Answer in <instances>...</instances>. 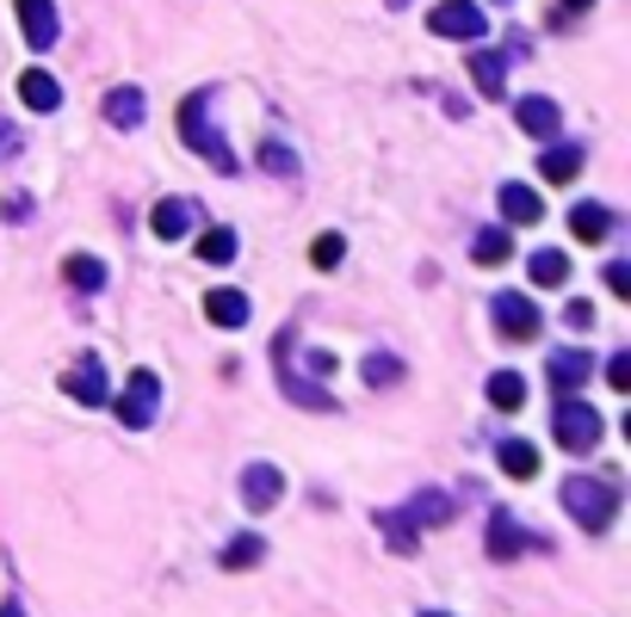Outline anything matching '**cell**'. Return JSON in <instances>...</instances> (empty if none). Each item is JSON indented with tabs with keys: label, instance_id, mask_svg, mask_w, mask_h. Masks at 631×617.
Segmentation results:
<instances>
[{
	"label": "cell",
	"instance_id": "12",
	"mask_svg": "<svg viewBox=\"0 0 631 617\" xmlns=\"http://www.w3.org/2000/svg\"><path fill=\"white\" fill-rule=\"evenodd\" d=\"M63 396L81 401V408H99V401H106V365H99V358H87V365L63 370Z\"/></svg>",
	"mask_w": 631,
	"mask_h": 617
},
{
	"label": "cell",
	"instance_id": "35",
	"mask_svg": "<svg viewBox=\"0 0 631 617\" xmlns=\"http://www.w3.org/2000/svg\"><path fill=\"white\" fill-rule=\"evenodd\" d=\"M607 291H613V296H631V266H625V260L607 266Z\"/></svg>",
	"mask_w": 631,
	"mask_h": 617
},
{
	"label": "cell",
	"instance_id": "31",
	"mask_svg": "<svg viewBox=\"0 0 631 617\" xmlns=\"http://www.w3.org/2000/svg\"><path fill=\"white\" fill-rule=\"evenodd\" d=\"M341 253H347V241H341V235H316L310 266H316V272H334V266H341Z\"/></svg>",
	"mask_w": 631,
	"mask_h": 617
},
{
	"label": "cell",
	"instance_id": "14",
	"mask_svg": "<svg viewBox=\"0 0 631 617\" xmlns=\"http://www.w3.org/2000/svg\"><path fill=\"white\" fill-rule=\"evenodd\" d=\"M471 80L483 87V99H502L507 93V56L502 50H471Z\"/></svg>",
	"mask_w": 631,
	"mask_h": 617
},
{
	"label": "cell",
	"instance_id": "23",
	"mask_svg": "<svg viewBox=\"0 0 631 617\" xmlns=\"http://www.w3.org/2000/svg\"><path fill=\"white\" fill-rule=\"evenodd\" d=\"M538 173H545L552 185L576 180V173H582V149H569V142H552V149H545V161H538Z\"/></svg>",
	"mask_w": 631,
	"mask_h": 617
},
{
	"label": "cell",
	"instance_id": "18",
	"mask_svg": "<svg viewBox=\"0 0 631 617\" xmlns=\"http://www.w3.org/2000/svg\"><path fill=\"white\" fill-rule=\"evenodd\" d=\"M99 111H106L111 130H137V123H142V93L137 87H111Z\"/></svg>",
	"mask_w": 631,
	"mask_h": 617
},
{
	"label": "cell",
	"instance_id": "30",
	"mask_svg": "<svg viewBox=\"0 0 631 617\" xmlns=\"http://www.w3.org/2000/svg\"><path fill=\"white\" fill-rule=\"evenodd\" d=\"M396 377H403V358H396V353H372V358H365V383H372V389L396 383Z\"/></svg>",
	"mask_w": 631,
	"mask_h": 617
},
{
	"label": "cell",
	"instance_id": "25",
	"mask_svg": "<svg viewBox=\"0 0 631 617\" xmlns=\"http://www.w3.org/2000/svg\"><path fill=\"white\" fill-rule=\"evenodd\" d=\"M236 253H242L236 229H205V235H199V260H205V266H229Z\"/></svg>",
	"mask_w": 631,
	"mask_h": 617
},
{
	"label": "cell",
	"instance_id": "15",
	"mask_svg": "<svg viewBox=\"0 0 631 617\" xmlns=\"http://www.w3.org/2000/svg\"><path fill=\"white\" fill-rule=\"evenodd\" d=\"M403 519H409L415 531H427V524H452V500H446L440 488H421L409 507H403Z\"/></svg>",
	"mask_w": 631,
	"mask_h": 617
},
{
	"label": "cell",
	"instance_id": "6",
	"mask_svg": "<svg viewBox=\"0 0 631 617\" xmlns=\"http://www.w3.org/2000/svg\"><path fill=\"white\" fill-rule=\"evenodd\" d=\"M533 550H545V538L521 531L507 507H490V555L495 562H521V555H533Z\"/></svg>",
	"mask_w": 631,
	"mask_h": 617
},
{
	"label": "cell",
	"instance_id": "41",
	"mask_svg": "<svg viewBox=\"0 0 631 617\" xmlns=\"http://www.w3.org/2000/svg\"><path fill=\"white\" fill-rule=\"evenodd\" d=\"M421 617H446V611H421Z\"/></svg>",
	"mask_w": 631,
	"mask_h": 617
},
{
	"label": "cell",
	"instance_id": "28",
	"mask_svg": "<svg viewBox=\"0 0 631 617\" xmlns=\"http://www.w3.org/2000/svg\"><path fill=\"white\" fill-rule=\"evenodd\" d=\"M471 253H477V266H507L514 241H507V229H483V235L471 241Z\"/></svg>",
	"mask_w": 631,
	"mask_h": 617
},
{
	"label": "cell",
	"instance_id": "32",
	"mask_svg": "<svg viewBox=\"0 0 631 617\" xmlns=\"http://www.w3.org/2000/svg\"><path fill=\"white\" fill-rule=\"evenodd\" d=\"M260 167L279 173V180H291V173H298V154L285 149V142H267V149H260Z\"/></svg>",
	"mask_w": 631,
	"mask_h": 617
},
{
	"label": "cell",
	"instance_id": "19",
	"mask_svg": "<svg viewBox=\"0 0 631 617\" xmlns=\"http://www.w3.org/2000/svg\"><path fill=\"white\" fill-rule=\"evenodd\" d=\"M205 315H211V327H248V296L242 291H211L205 296Z\"/></svg>",
	"mask_w": 631,
	"mask_h": 617
},
{
	"label": "cell",
	"instance_id": "22",
	"mask_svg": "<svg viewBox=\"0 0 631 617\" xmlns=\"http://www.w3.org/2000/svg\"><path fill=\"white\" fill-rule=\"evenodd\" d=\"M495 457H502V476H514V481H533L538 476V451L526 445V439H502V451H495Z\"/></svg>",
	"mask_w": 631,
	"mask_h": 617
},
{
	"label": "cell",
	"instance_id": "36",
	"mask_svg": "<svg viewBox=\"0 0 631 617\" xmlns=\"http://www.w3.org/2000/svg\"><path fill=\"white\" fill-rule=\"evenodd\" d=\"M0 216H7V223H25V216H32V198H25V192H13V198L0 204Z\"/></svg>",
	"mask_w": 631,
	"mask_h": 617
},
{
	"label": "cell",
	"instance_id": "29",
	"mask_svg": "<svg viewBox=\"0 0 631 617\" xmlns=\"http://www.w3.org/2000/svg\"><path fill=\"white\" fill-rule=\"evenodd\" d=\"M260 555H267V543H260V538H229V543H223V569H254Z\"/></svg>",
	"mask_w": 631,
	"mask_h": 617
},
{
	"label": "cell",
	"instance_id": "26",
	"mask_svg": "<svg viewBox=\"0 0 631 617\" xmlns=\"http://www.w3.org/2000/svg\"><path fill=\"white\" fill-rule=\"evenodd\" d=\"M526 266H533V284H545V291H557V284L569 278V260L557 253V247H538V253H533Z\"/></svg>",
	"mask_w": 631,
	"mask_h": 617
},
{
	"label": "cell",
	"instance_id": "16",
	"mask_svg": "<svg viewBox=\"0 0 631 617\" xmlns=\"http://www.w3.org/2000/svg\"><path fill=\"white\" fill-rule=\"evenodd\" d=\"M495 204H502L507 223H538V216H545V198H538L533 185H521V180L502 185V198H495Z\"/></svg>",
	"mask_w": 631,
	"mask_h": 617
},
{
	"label": "cell",
	"instance_id": "1",
	"mask_svg": "<svg viewBox=\"0 0 631 617\" xmlns=\"http://www.w3.org/2000/svg\"><path fill=\"white\" fill-rule=\"evenodd\" d=\"M180 137H186V149H199V161H205L211 173H236V149L217 137V123H211V87L186 93L180 99Z\"/></svg>",
	"mask_w": 631,
	"mask_h": 617
},
{
	"label": "cell",
	"instance_id": "7",
	"mask_svg": "<svg viewBox=\"0 0 631 617\" xmlns=\"http://www.w3.org/2000/svg\"><path fill=\"white\" fill-rule=\"evenodd\" d=\"M490 315H495V327H502V339H538V327H545L533 296H521V291H502L490 303Z\"/></svg>",
	"mask_w": 631,
	"mask_h": 617
},
{
	"label": "cell",
	"instance_id": "37",
	"mask_svg": "<svg viewBox=\"0 0 631 617\" xmlns=\"http://www.w3.org/2000/svg\"><path fill=\"white\" fill-rule=\"evenodd\" d=\"M13 149H19V137L7 130V123H0V154H13Z\"/></svg>",
	"mask_w": 631,
	"mask_h": 617
},
{
	"label": "cell",
	"instance_id": "38",
	"mask_svg": "<svg viewBox=\"0 0 631 617\" xmlns=\"http://www.w3.org/2000/svg\"><path fill=\"white\" fill-rule=\"evenodd\" d=\"M564 7H569V13H588V7H595V0H564Z\"/></svg>",
	"mask_w": 631,
	"mask_h": 617
},
{
	"label": "cell",
	"instance_id": "17",
	"mask_svg": "<svg viewBox=\"0 0 631 617\" xmlns=\"http://www.w3.org/2000/svg\"><path fill=\"white\" fill-rule=\"evenodd\" d=\"M569 235H576V241H607V235H613V210H607V204H576V210H569Z\"/></svg>",
	"mask_w": 631,
	"mask_h": 617
},
{
	"label": "cell",
	"instance_id": "11",
	"mask_svg": "<svg viewBox=\"0 0 631 617\" xmlns=\"http://www.w3.org/2000/svg\"><path fill=\"white\" fill-rule=\"evenodd\" d=\"M588 377H595V358L588 353H576V346H557L552 353V389L557 396H582Z\"/></svg>",
	"mask_w": 631,
	"mask_h": 617
},
{
	"label": "cell",
	"instance_id": "3",
	"mask_svg": "<svg viewBox=\"0 0 631 617\" xmlns=\"http://www.w3.org/2000/svg\"><path fill=\"white\" fill-rule=\"evenodd\" d=\"M552 432H557V445H564L569 457H588V451L600 445V414L588 408L582 396H557V408H552Z\"/></svg>",
	"mask_w": 631,
	"mask_h": 617
},
{
	"label": "cell",
	"instance_id": "9",
	"mask_svg": "<svg viewBox=\"0 0 631 617\" xmlns=\"http://www.w3.org/2000/svg\"><path fill=\"white\" fill-rule=\"evenodd\" d=\"M514 118H521V130L538 142H557V130H564V111H557V99H545V93H526L521 106H514Z\"/></svg>",
	"mask_w": 631,
	"mask_h": 617
},
{
	"label": "cell",
	"instance_id": "20",
	"mask_svg": "<svg viewBox=\"0 0 631 617\" xmlns=\"http://www.w3.org/2000/svg\"><path fill=\"white\" fill-rule=\"evenodd\" d=\"M19 99H25L32 111H56L63 106V87H56L44 68H25V75H19Z\"/></svg>",
	"mask_w": 631,
	"mask_h": 617
},
{
	"label": "cell",
	"instance_id": "39",
	"mask_svg": "<svg viewBox=\"0 0 631 617\" xmlns=\"http://www.w3.org/2000/svg\"><path fill=\"white\" fill-rule=\"evenodd\" d=\"M0 617H25V611H19V605H0Z\"/></svg>",
	"mask_w": 631,
	"mask_h": 617
},
{
	"label": "cell",
	"instance_id": "24",
	"mask_svg": "<svg viewBox=\"0 0 631 617\" xmlns=\"http://www.w3.org/2000/svg\"><path fill=\"white\" fill-rule=\"evenodd\" d=\"M521 401H526V377H521V370H495V377H490V408L514 414Z\"/></svg>",
	"mask_w": 631,
	"mask_h": 617
},
{
	"label": "cell",
	"instance_id": "4",
	"mask_svg": "<svg viewBox=\"0 0 631 617\" xmlns=\"http://www.w3.org/2000/svg\"><path fill=\"white\" fill-rule=\"evenodd\" d=\"M427 25L440 31V37H458V44H477V37H490V13L477 7V0H440Z\"/></svg>",
	"mask_w": 631,
	"mask_h": 617
},
{
	"label": "cell",
	"instance_id": "5",
	"mask_svg": "<svg viewBox=\"0 0 631 617\" xmlns=\"http://www.w3.org/2000/svg\"><path fill=\"white\" fill-rule=\"evenodd\" d=\"M156 408H161V377H156V370H130L125 396H118V420L142 432L149 420H156Z\"/></svg>",
	"mask_w": 631,
	"mask_h": 617
},
{
	"label": "cell",
	"instance_id": "10",
	"mask_svg": "<svg viewBox=\"0 0 631 617\" xmlns=\"http://www.w3.org/2000/svg\"><path fill=\"white\" fill-rule=\"evenodd\" d=\"M19 31H25V44L32 50H50L56 37H63V25H56V0H19Z\"/></svg>",
	"mask_w": 631,
	"mask_h": 617
},
{
	"label": "cell",
	"instance_id": "2",
	"mask_svg": "<svg viewBox=\"0 0 631 617\" xmlns=\"http://www.w3.org/2000/svg\"><path fill=\"white\" fill-rule=\"evenodd\" d=\"M564 512L582 524V531H607L613 512H619V488L600 481V476H569L564 481Z\"/></svg>",
	"mask_w": 631,
	"mask_h": 617
},
{
	"label": "cell",
	"instance_id": "27",
	"mask_svg": "<svg viewBox=\"0 0 631 617\" xmlns=\"http://www.w3.org/2000/svg\"><path fill=\"white\" fill-rule=\"evenodd\" d=\"M68 284H75V291H99V284H106V266L94 260V253H68Z\"/></svg>",
	"mask_w": 631,
	"mask_h": 617
},
{
	"label": "cell",
	"instance_id": "21",
	"mask_svg": "<svg viewBox=\"0 0 631 617\" xmlns=\"http://www.w3.org/2000/svg\"><path fill=\"white\" fill-rule=\"evenodd\" d=\"M378 531H384V543H391L396 555H415V550H421V531L403 519V507H384V512H378Z\"/></svg>",
	"mask_w": 631,
	"mask_h": 617
},
{
	"label": "cell",
	"instance_id": "40",
	"mask_svg": "<svg viewBox=\"0 0 631 617\" xmlns=\"http://www.w3.org/2000/svg\"><path fill=\"white\" fill-rule=\"evenodd\" d=\"M384 7H409V0H384Z\"/></svg>",
	"mask_w": 631,
	"mask_h": 617
},
{
	"label": "cell",
	"instance_id": "8",
	"mask_svg": "<svg viewBox=\"0 0 631 617\" xmlns=\"http://www.w3.org/2000/svg\"><path fill=\"white\" fill-rule=\"evenodd\" d=\"M279 500H285V469L279 463H248V469H242V507L272 512Z\"/></svg>",
	"mask_w": 631,
	"mask_h": 617
},
{
	"label": "cell",
	"instance_id": "13",
	"mask_svg": "<svg viewBox=\"0 0 631 617\" xmlns=\"http://www.w3.org/2000/svg\"><path fill=\"white\" fill-rule=\"evenodd\" d=\"M192 223H199V204H192V198H161L156 216H149V229H156L161 241H180Z\"/></svg>",
	"mask_w": 631,
	"mask_h": 617
},
{
	"label": "cell",
	"instance_id": "33",
	"mask_svg": "<svg viewBox=\"0 0 631 617\" xmlns=\"http://www.w3.org/2000/svg\"><path fill=\"white\" fill-rule=\"evenodd\" d=\"M564 327L588 334V327H595V303H588V296H582V303H569V308H564Z\"/></svg>",
	"mask_w": 631,
	"mask_h": 617
},
{
	"label": "cell",
	"instance_id": "34",
	"mask_svg": "<svg viewBox=\"0 0 631 617\" xmlns=\"http://www.w3.org/2000/svg\"><path fill=\"white\" fill-rule=\"evenodd\" d=\"M607 383H613V389H631V353H613V358H607Z\"/></svg>",
	"mask_w": 631,
	"mask_h": 617
}]
</instances>
